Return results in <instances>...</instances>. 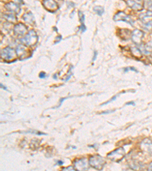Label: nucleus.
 <instances>
[{
	"label": "nucleus",
	"instance_id": "nucleus-20",
	"mask_svg": "<svg viewBox=\"0 0 152 171\" xmlns=\"http://www.w3.org/2000/svg\"><path fill=\"white\" fill-rule=\"evenodd\" d=\"M144 52L147 54H150L152 53V40L144 45Z\"/></svg>",
	"mask_w": 152,
	"mask_h": 171
},
{
	"label": "nucleus",
	"instance_id": "nucleus-29",
	"mask_svg": "<svg viewBox=\"0 0 152 171\" xmlns=\"http://www.w3.org/2000/svg\"><path fill=\"white\" fill-rule=\"evenodd\" d=\"M114 112V110H110V111H105V112L101 113V114H108V113H111Z\"/></svg>",
	"mask_w": 152,
	"mask_h": 171
},
{
	"label": "nucleus",
	"instance_id": "nucleus-6",
	"mask_svg": "<svg viewBox=\"0 0 152 171\" xmlns=\"http://www.w3.org/2000/svg\"><path fill=\"white\" fill-rule=\"evenodd\" d=\"M74 167L77 170H88L89 168L88 161L86 158L75 160L74 161Z\"/></svg>",
	"mask_w": 152,
	"mask_h": 171
},
{
	"label": "nucleus",
	"instance_id": "nucleus-24",
	"mask_svg": "<svg viewBox=\"0 0 152 171\" xmlns=\"http://www.w3.org/2000/svg\"><path fill=\"white\" fill-rule=\"evenodd\" d=\"M118 96H119V94H118V95H116V96H114V98H111V99L110 100H108V101H107V102H106V103H104V104H102V106H104V105H106V104H108V103H110V102H112V101H114V100H116V98H117V97Z\"/></svg>",
	"mask_w": 152,
	"mask_h": 171
},
{
	"label": "nucleus",
	"instance_id": "nucleus-18",
	"mask_svg": "<svg viewBox=\"0 0 152 171\" xmlns=\"http://www.w3.org/2000/svg\"><path fill=\"white\" fill-rule=\"evenodd\" d=\"M151 17H152V12L148 11V12H145V13L141 14L140 16H139V19H140L141 22L144 23L146 22V20L148 18H151Z\"/></svg>",
	"mask_w": 152,
	"mask_h": 171
},
{
	"label": "nucleus",
	"instance_id": "nucleus-31",
	"mask_svg": "<svg viewBox=\"0 0 152 171\" xmlns=\"http://www.w3.org/2000/svg\"><path fill=\"white\" fill-rule=\"evenodd\" d=\"M148 170L152 171V162H151V163H150L149 166H148Z\"/></svg>",
	"mask_w": 152,
	"mask_h": 171
},
{
	"label": "nucleus",
	"instance_id": "nucleus-4",
	"mask_svg": "<svg viewBox=\"0 0 152 171\" xmlns=\"http://www.w3.org/2000/svg\"><path fill=\"white\" fill-rule=\"evenodd\" d=\"M16 55V51L10 47H6L1 50V59L6 61L14 60Z\"/></svg>",
	"mask_w": 152,
	"mask_h": 171
},
{
	"label": "nucleus",
	"instance_id": "nucleus-22",
	"mask_svg": "<svg viewBox=\"0 0 152 171\" xmlns=\"http://www.w3.org/2000/svg\"><path fill=\"white\" fill-rule=\"evenodd\" d=\"M144 6L148 11L152 12V0H144Z\"/></svg>",
	"mask_w": 152,
	"mask_h": 171
},
{
	"label": "nucleus",
	"instance_id": "nucleus-25",
	"mask_svg": "<svg viewBox=\"0 0 152 171\" xmlns=\"http://www.w3.org/2000/svg\"><path fill=\"white\" fill-rule=\"evenodd\" d=\"M76 169L75 168V167H72V166H69V167H64V168L63 169V170H75Z\"/></svg>",
	"mask_w": 152,
	"mask_h": 171
},
{
	"label": "nucleus",
	"instance_id": "nucleus-26",
	"mask_svg": "<svg viewBox=\"0 0 152 171\" xmlns=\"http://www.w3.org/2000/svg\"><path fill=\"white\" fill-rule=\"evenodd\" d=\"M129 70H132V71H134V72H138L137 69H135V68H133V67H128V68H124V72H127L129 71Z\"/></svg>",
	"mask_w": 152,
	"mask_h": 171
},
{
	"label": "nucleus",
	"instance_id": "nucleus-36",
	"mask_svg": "<svg viewBox=\"0 0 152 171\" xmlns=\"http://www.w3.org/2000/svg\"><path fill=\"white\" fill-rule=\"evenodd\" d=\"M151 64H152V58H151Z\"/></svg>",
	"mask_w": 152,
	"mask_h": 171
},
{
	"label": "nucleus",
	"instance_id": "nucleus-19",
	"mask_svg": "<svg viewBox=\"0 0 152 171\" xmlns=\"http://www.w3.org/2000/svg\"><path fill=\"white\" fill-rule=\"evenodd\" d=\"M142 28H143V29L145 30V31H148V32H151L152 31V20L143 23Z\"/></svg>",
	"mask_w": 152,
	"mask_h": 171
},
{
	"label": "nucleus",
	"instance_id": "nucleus-35",
	"mask_svg": "<svg viewBox=\"0 0 152 171\" xmlns=\"http://www.w3.org/2000/svg\"><path fill=\"white\" fill-rule=\"evenodd\" d=\"M18 3H23V0H15Z\"/></svg>",
	"mask_w": 152,
	"mask_h": 171
},
{
	"label": "nucleus",
	"instance_id": "nucleus-34",
	"mask_svg": "<svg viewBox=\"0 0 152 171\" xmlns=\"http://www.w3.org/2000/svg\"><path fill=\"white\" fill-rule=\"evenodd\" d=\"M57 163H59V165H63V161H62V160H59V161L57 162Z\"/></svg>",
	"mask_w": 152,
	"mask_h": 171
},
{
	"label": "nucleus",
	"instance_id": "nucleus-15",
	"mask_svg": "<svg viewBox=\"0 0 152 171\" xmlns=\"http://www.w3.org/2000/svg\"><path fill=\"white\" fill-rule=\"evenodd\" d=\"M131 51V53H132V55L134 56V57L137 58V59H140V58L142 56V53H141V51L139 50V48H137V47H131L130 49Z\"/></svg>",
	"mask_w": 152,
	"mask_h": 171
},
{
	"label": "nucleus",
	"instance_id": "nucleus-11",
	"mask_svg": "<svg viewBox=\"0 0 152 171\" xmlns=\"http://www.w3.org/2000/svg\"><path fill=\"white\" fill-rule=\"evenodd\" d=\"M28 31V28L24 24H18L14 28V32L18 37H23Z\"/></svg>",
	"mask_w": 152,
	"mask_h": 171
},
{
	"label": "nucleus",
	"instance_id": "nucleus-8",
	"mask_svg": "<svg viewBox=\"0 0 152 171\" xmlns=\"http://www.w3.org/2000/svg\"><path fill=\"white\" fill-rule=\"evenodd\" d=\"M144 37V33L140 30H135L132 32L131 39L132 42L136 45H140L142 42V38Z\"/></svg>",
	"mask_w": 152,
	"mask_h": 171
},
{
	"label": "nucleus",
	"instance_id": "nucleus-12",
	"mask_svg": "<svg viewBox=\"0 0 152 171\" xmlns=\"http://www.w3.org/2000/svg\"><path fill=\"white\" fill-rule=\"evenodd\" d=\"M6 8L8 12H12V13H16L19 14L21 12V8L17 3H8L6 5Z\"/></svg>",
	"mask_w": 152,
	"mask_h": 171
},
{
	"label": "nucleus",
	"instance_id": "nucleus-28",
	"mask_svg": "<svg viewBox=\"0 0 152 171\" xmlns=\"http://www.w3.org/2000/svg\"><path fill=\"white\" fill-rule=\"evenodd\" d=\"M94 56L92 61H93V62H94L95 60H96V58H97V55H98V53H97L96 51H95V52H94Z\"/></svg>",
	"mask_w": 152,
	"mask_h": 171
},
{
	"label": "nucleus",
	"instance_id": "nucleus-9",
	"mask_svg": "<svg viewBox=\"0 0 152 171\" xmlns=\"http://www.w3.org/2000/svg\"><path fill=\"white\" fill-rule=\"evenodd\" d=\"M43 5L44 8L47 10V11L50 12H54L57 11L59 7H58L57 3L55 0H43Z\"/></svg>",
	"mask_w": 152,
	"mask_h": 171
},
{
	"label": "nucleus",
	"instance_id": "nucleus-17",
	"mask_svg": "<svg viewBox=\"0 0 152 171\" xmlns=\"http://www.w3.org/2000/svg\"><path fill=\"white\" fill-rule=\"evenodd\" d=\"M5 18V19L7 21V22H8L9 23H15L16 22V17L15 16V15H13V14H5L4 15H3Z\"/></svg>",
	"mask_w": 152,
	"mask_h": 171
},
{
	"label": "nucleus",
	"instance_id": "nucleus-5",
	"mask_svg": "<svg viewBox=\"0 0 152 171\" xmlns=\"http://www.w3.org/2000/svg\"><path fill=\"white\" fill-rule=\"evenodd\" d=\"M114 20L115 22H125L126 23H129L131 25H134L133 19H132L129 15L125 14L123 12H117V13L114 15Z\"/></svg>",
	"mask_w": 152,
	"mask_h": 171
},
{
	"label": "nucleus",
	"instance_id": "nucleus-16",
	"mask_svg": "<svg viewBox=\"0 0 152 171\" xmlns=\"http://www.w3.org/2000/svg\"><path fill=\"white\" fill-rule=\"evenodd\" d=\"M131 34H132V33L129 30H120L119 31L120 38L125 39V40H127V39L129 38V37H131Z\"/></svg>",
	"mask_w": 152,
	"mask_h": 171
},
{
	"label": "nucleus",
	"instance_id": "nucleus-3",
	"mask_svg": "<svg viewBox=\"0 0 152 171\" xmlns=\"http://www.w3.org/2000/svg\"><path fill=\"white\" fill-rule=\"evenodd\" d=\"M125 154V149L123 148H119L114 150V151L108 154L107 157L111 160L114 162H120L123 159Z\"/></svg>",
	"mask_w": 152,
	"mask_h": 171
},
{
	"label": "nucleus",
	"instance_id": "nucleus-21",
	"mask_svg": "<svg viewBox=\"0 0 152 171\" xmlns=\"http://www.w3.org/2000/svg\"><path fill=\"white\" fill-rule=\"evenodd\" d=\"M94 11L95 13L98 14V15L101 16V15L104 13V8L101 6H95L94 8Z\"/></svg>",
	"mask_w": 152,
	"mask_h": 171
},
{
	"label": "nucleus",
	"instance_id": "nucleus-27",
	"mask_svg": "<svg viewBox=\"0 0 152 171\" xmlns=\"http://www.w3.org/2000/svg\"><path fill=\"white\" fill-rule=\"evenodd\" d=\"M39 77H40V78H43L46 77V73H44V72H40V75H39Z\"/></svg>",
	"mask_w": 152,
	"mask_h": 171
},
{
	"label": "nucleus",
	"instance_id": "nucleus-14",
	"mask_svg": "<svg viewBox=\"0 0 152 171\" xmlns=\"http://www.w3.org/2000/svg\"><path fill=\"white\" fill-rule=\"evenodd\" d=\"M22 18L27 24H33V22H34V16L31 12H27V13L24 14Z\"/></svg>",
	"mask_w": 152,
	"mask_h": 171
},
{
	"label": "nucleus",
	"instance_id": "nucleus-7",
	"mask_svg": "<svg viewBox=\"0 0 152 171\" xmlns=\"http://www.w3.org/2000/svg\"><path fill=\"white\" fill-rule=\"evenodd\" d=\"M140 148L145 154L152 155V142L148 138L144 139L141 142Z\"/></svg>",
	"mask_w": 152,
	"mask_h": 171
},
{
	"label": "nucleus",
	"instance_id": "nucleus-2",
	"mask_svg": "<svg viewBox=\"0 0 152 171\" xmlns=\"http://www.w3.org/2000/svg\"><path fill=\"white\" fill-rule=\"evenodd\" d=\"M38 35H37V33L35 32L33 30L30 31L29 32L25 35V37L22 39V43L25 46H28V47L35 45L37 43V42H38Z\"/></svg>",
	"mask_w": 152,
	"mask_h": 171
},
{
	"label": "nucleus",
	"instance_id": "nucleus-32",
	"mask_svg": "<svg viewBox=\"0 0 152 171\" xmlns=\"http://www.w3.org/2000/svg\"><path fill=\"white\" fill-rule=\"evenodd\" d=\"M130 104L135 106V103H134L133 101H132V102H129V103H126V105H130Z\"/></svg>",
	"mask_w": 152,
	"mask_h": 171
},
{
	"label": "nucleus",
	"instance_id": "nucleus-33",
	"mask_svg": "<svg viewBox=\"0 0 152 171\" xmlns=\"http://www.w3.org/2000/svg\"><path fill=\"white\" fill-rule=\"evenodd\" d=\"M1 88L3 89H4V90H6V91H7V88L6 87H5V86H3V84H1Z\"/></svg>",
	"mask_w": 152,
	"mask_h": 171
},
{
	"label": "nucleus",
	"instance_id": "nucleus-10",
	"mask_svg": "<svg viewBox=\"0 0 152 171\" xmlns=\"http://www.w3.org/2000/svg\"><path fill=\"white\" fill-rule=\"evenodd\" d=\"M124 1L127 4V6L132 9L135 10V11H141L144 8L143 5L139 0H124Z\"/></svg>",
	"mask_w": 152,
	"mask_h": 171
},
{
	"label": "nucleus",
	"instance_id": "nucleus-30",
	"mask_svg": "<svg viewBox=\"0 0 152 171\" xmlns=\"http://www.w3.org/2000/svg\"><path fill=\"white\" fill-rule=\"evenodd\" d=\"M65 99H67V98H62V99H61V100H60V101H59V106H58V107H60V106H61V105H62V103H63V101H64V100H65Z\"/></svg>",
	"mask_w": 152,
	"mask_h": 171
},
{
	"label": "nucleus",
	"instance_id": "nucleus-13",
	"mask_svg": "<svg viewBox=\"0 0 152 171\" xmlns=\"http://www.w3.org/2000/svg\"><path fill=\"white\" fill-rule=\"evenodd\" d=\"M15 51H16L17 56H18L19 59H24V57L27 56L28 50H27V48H26L25 46H24L22 44L18 45L17 47V48H16V50H15Z\"/></svg>",
	"mask_w": 152,
	"mask_h": 171
},
{
	"label": "nucleus",
	"instance_id": "nucleus-23",
	"mask_svg": "<svg viewBox=\"0 0 152 171\" xmlns=\"http://www.w3.org/2000/svg\"><path fill=\"white\" fill-rule=\"evenodd\" d=\"M130 167L133 170H139L140 167H139V164H138L137 162H132L130 163Z\"/></svg>",
	"mask_w": 152,
	"mask_h": 171
},
{
	"label": "nucleus",
	"instance_id": "nucleus-1",
	"mask_svg": "<svg viewBox=\"0 0 152 171\" xmlns=\"http://www.w3.org/2000/svg\"><path fill=\"white\" fill-rule=\"evenodd\" d=\"M105 163L106 160L100 155H94V156H91L89 159L90 166L98 170H102Z\"/></svg>",
	"mask_w": 152,
	"mask_h": 171
}]
</instances>
